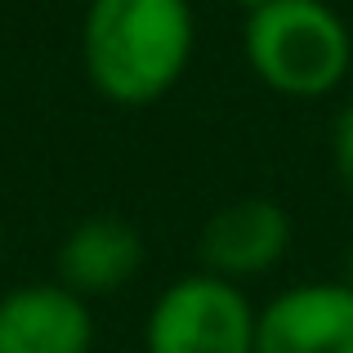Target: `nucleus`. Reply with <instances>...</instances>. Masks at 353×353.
Instances as JSON below:
<instances>
[{
	"label": "nucleus",
	"instance_id": "obj_1",
	"mask_svg": "<svg viewBox=\"0 0 353 353\" xmlns=\"http://www.w3.org/2000/svg\"><path fill=\"white\" fill-rule=\"evenodd\" d=\"M197 45L188 0H90L81 18V63L108 103L148 108L183 81Z\"/></svg>",
	"mask_w": 353,
	"mask_h": 353
},
{
	"label": "nucleus",
	"instance_id": "obj_2",
	"mask_svg": "<svg viewBox=\"0 0 353 353\" xmlns=\"http://www.w3.org/2000/svg\"><path fill=\"white\" fill-rule=\"evenodd\" d=\"M241 54L282 99H327L353 72V32L327 0H264L241 23Z\"/></svg>",
	"mask_w": 353,
	"mask_h": 353
},
{
	"label": "nucleus",
	"instance_id": "obj_3",
	"mask_svg": "<svg viewBox=\"0 0 353 353\" xmlns=\"http://www.w3.org/2000/svg\"><path fill=\"white\" fill-rule=\"evenodd\" d=\"M259 309L241 282L215 273H183L152 300L143 353H255Z\"/></svg>",
	"mask_w": 353,
	"mask_h": 353
},
{
	"label": "nucleus",
	"instance_id": "obj_4",
	"mask_svg": "<svg viewBox=\"0 0 353 353\" xmlns=\"http://www.w3.org/2000/svg\"><path fill=\"white\" fill-rule=\"evenodd\" d=\"M291 215L273 197H233L201 224L197 255L206 273L246 282V277H264L282 264L291 250Z\"/></svg>",
	"mask_w": 353,
	"mask_h": 353
},
{
	"label": "nucleus",
	"instance_id": "obj_5",
	"mask_svg": "<svg viewBox=\"0 0 353 353\" xmlns=\"http://www.w3.org/2000/svg\"><path fill=\"white\" fill-rule=\"evenodd\" d=\"M255 353H353V286L300 282L259 309Z\"/></svg>",
	"mask_w": 353,
	"mask_h": 353
},
{
	"label": "nucleus",
	"instance_id": "obj_6",
	"mask_svg": "<svg viewBox=\"0 0 353 353\" xmlns=\"http://www.w3.org/2000/svg\"><path fill=\"white\" fill-rule=\"evenodd\" d=\"M90 300L63 282H27L0 295V353H90Z\"/></svg>",
	"mask_w": 353,
	"mask_h": 353
},
{
	"label": "nucleus",
	"instance_id": "obj_7",
	"mask_svg": "<svg viewBox=\"0 0 353 353\" xmlns=\"http://www.w3.org/2000/svg\"><path fill=\"white\" fill-rule=\"evenodd\" d=\"M143 268V233L121 215H90L63 237L59 282L77 295H112Z\"/></svg>",
	"mask_w": 353,
	"mask_h": 353
},
{
	"label": "nucleus",
	"instance_id": "obj_8",
	"mask_svg": "<svg viewBox=\"0 0 353 353\" xmlns=\"http://www.w3.org/2000/svg\"><path fill=\"white\" fill-rule=\"evenodd\" d=\"M331 165H336L340 188L353 197V103H345L331 121Z\"/></svg>",
	"mask_w": 353,
	"mask_h": 353
},
{
	"label": "nucleus",
	"instance_id": "obj_9",
	"mask_svg": "<svg viewBox=\"0 0 353 353\" xmlns=\"http://www.w3.org/2000/svg\"><path fill=\"white\" fill-rule=\"evenodd\" d=\"M345 282L353 286V246H349V259H345Z\"/></svg>",
	"mask_w": 353,
	"mask_h": 353
},
{
	"label": "nucleus",
	"instance_id": "obj_10",
	"mask_svg": "<svg viewBox=\"0 0 353 353\" xmlns=\"http://www.w3.org/2000/svg\"><path fill=\"white\" fill-rule=\"evenodd\" d=\"M237 5H241V9H246V14H250V9H259V5H264V0H237Z\"/></svg>",
	"mask_w": 353,
	"mask_h": 353
},
{
	"label": "nucleus",
	"instance_id": "obj_11",
	"mask_svg": "<svg viewBox=\"0 0 353 353\" xmlns=\"http://www.w3.org/2000/svg\"><path fill=\"white\" fill-rule=\"evenodd\" d=\"M0 255H5V224H0Z\"/></svg>",
	"mask_w": 353,
	"mask_h": 353
},
{
	"label": "nucleus",
	"instance_id": "obj_12",
	"mask_svg": "<svg viewBox=\"0 0 353 353\" xmlns=\"http://www.w3.org/2000/svg\"><path fill=\"white\" fill-rule=\"evenodd\" d=\"M81 5H90V0H81Z\"/></svg>",
	"mask_w": 353,
	"mask_h": 353
}]
</instances>
